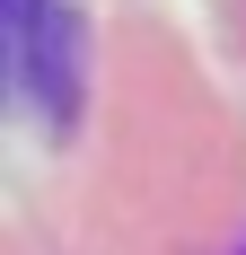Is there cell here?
I'll return each instance as SVG.
<instances>
[{"label": "cell", "instance_id": "6da1fadb", "mask_svg": "<svg viewBox=\"0 0 246 255\" xmlns=\"http://www.w3.org/2000/svg\"><path fill=\"white\" fill-rule=\"evenodd\" d=\"M0 106L71 124L79 106V18L62 0H0Z\"/></svg>", "mask_w": 246, "mask_h": 255}]
</instances>
